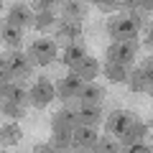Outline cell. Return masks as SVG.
I'll return each instance as SVG.
<instances>
[{
    "mask_svg": "<svg viewBox=\"0 0 153 153\" xmlns=\"http://www.w3.org/2000/svg\"><path fill=\"white\" fill-rule=\"evenodd\" d=\"M133 120H135V115H133L130 110H115V112H110L107 120H105V130H107V135H112V138L120 140V138L125 135V130L133 125Z\"/></svg>",
    "mask_w": 153,
    "mask_h": 153,
    "instance_id": "cell-4",
    "label": "cell"
},
{
    "mask_svg": "<svg viewBox=\"0 0 153 153\" xmlns=\"http://www.w3.org/2000/svg\"><path fill=\"white\" fill-rule=\"evenodd\" d=\"M8 66H10L13 76H28L31 74V66H33V59L31 54H26V51H10V56H8Z\"/></svg>",
    "mask_w": 153,
    "mask_h": 153,
    "instance_id": "cell-9",
    "label": "cell"
},
{
    "mask_svg": "<svg viewBox=\"0 0 153 153\" xmlns=\"http://www.w3.org/2000/svg\"><path fill=\"white\" fill-rule=\"evenodd\" d=\"M51 5H54L51 0H38V3H33V10L36 13H46V10H51Z\"/></svg>",
    "mask_w": 153,
    "mask_h": 153,
    "instance_id": "cell-30",
    "label": "cell"
},
{
    "mask_svg": "<svg viewBox=\"0 0 153 153\" xmlns=\"http://www.w3.org/2000/svg\"><path fill=\"white\" fill-rule=\"evenodd\" d=\"M31 59H33V64H41V66H46V64H51V61L56 59V51H59V46H56V38H49V36H41V38H36L31 44Z\"/></svg>",
    "mask_w": 153,
    "mask_h": 153,
    "instance_id": "cell-3",
    "label": "cell"
},
{
    "mask_svg": "<svg viewBox=\"0 0 153 153\" xmlns=\"http://www.w3.org/2000/svg\"><path fill=\"white\" fill-rule=\"evenodd\" d=\"M84 79L79 74H74V71H71V74H66L64 79H59V82H56V94H59L61 100H71V97H79V92H82L84 89Z\"/></svg>",
    "mask_w": 153,
    "mask_h": 153,
    "instance_id": "cell-7",
    "label": "cell"
},
{
    "mask_svg": "<svg viewBox=\"0 0 153 153\" xmlns=\"http://www.w3.org/2000/svg\"><path fill=\"white\" fill-rule=\"evenodd\" d=\"M74 112H76V120H79V125L97 128L100 123H102V107H100V105H79Z\"/></svg>",
    "mask_w": 153,
    "mask_h": 153,
    "instance_id": "cell-12",
    "label": "cell"
},
{
    "mask_svg": "<svg viewBox=\"0 0 153 153\" xmlns=\"http://www.w3.org/2000/svg\"><path fill=\"white\" fill-rule=\"evenodd\" d=\"M120 5H123V3H107V0H100V3H97V8H100V10H105V13H112V10H117Z\"/></svg>",
    "mask_w": 153,
    "mask_h": 153,
    "instance_id": "cell-29",
    "label": "cell"
},
{
    "mask_svg": "<svg viewBox=\"0 0 153 153\" xmlns=\"http://www.w3.org/2000/svg\"><path fill=\"white\" fill-rule=\"evenodd\" d=\"M87 56V46L82 44V41H74V44H69V46H64V54H61V61H64L66 66H71L74 69L79 61Z\"/></svg>",
    "mask_w": 153,
    "mask_h": 153,
    "instance_id": "cell-16",
    "label": "cell"
},
{
    "mask_svg": "<svg viewBox=\"0 0 153 153\" xmlns=\"http://www.w3.org/2000/svg\"><path fill=\"white\" fill-rule=\"evenodd\" d=\"M146 44H148V46H153V23H151V28H148V36H146Z\"/></svg>",
    "mask_w": 153,
    "mask_h": 153,
    "instance_id": "cell-33",
    "label": "cell"
},
{
    "mask_svg": "<svg viewBox=\"0 0 153 153\" xmlns=\"http://www.w3.org/2000/svg\"><path fill=\"white\" fill-rule=\"evenodd\" d=\"M33 153H56V151L51 148V143H38V146L33 148Z\"/></svg>",
    "mask_w": 153,
    "mask_h": 153,
    "instance_id": "cell-31",
    "label": "cell"
},
{
    "mask_svg": "<svg viewBox=\"0 0 153 153\" xmlns=\"http://www.w3.org/2000/svg\"><path fill=\"white\" fill-rule=\"evenodd\" d=\"M54 97H56V87L46 79V76H41V79L31 87V105L38 107V110H44Z\"/></svg>",
    "mask_w": 153,
    "mask_h": 153,
    "instance_id": "cell-6",
    "label": "cell"
},
{
    "mask_svg": "<svg viewBox=\"0 0 153 153\" xmlns=\"http://www.w3.org/2000/svg\"><path fill=\"white\" fill-rule=\"evenodd\" d=\"M74 146V130H54L51 133V148L56 153H69Z\"/></svg>",
    "mask_w": 153,
    "mask_h": 153,
    "instance_id": "cell-18",
    "label": "cell"
},
{
    "mask_svg": "<svg viewBox=\"0 0 153 153\" xmlns=\"http://www.w3.org/2000/svg\"><path fill=\"white\" fill-rule=\"evenodd\" d=\"M102 97H105V87H102V84H97V82H87L76 100H79L82 105H100V102H102Z\"/></svg>",
    "mask_w": 153,
    "mask_h": 153,
    "instance_id": "cell-17",
    "label": "cell"
},
{
    "mask_svg": "<svg viewBox=\"0 0 153 153\" xmlns=\"http://www.w3.org/2000/svg\"><path fill=\"white\" fill-rule=\"evenodd\" d=\"M100 138H102V135L97 133V128L79 125L74 130V148H79V151H94V146H97Z\"/></svg>",
    "mask_w": 153,
    "mask_h": 153,
    "instance_id": "cell-8",
    "label": "cell"
},
{
    "mask_svg": "<svg viewBox=\"0 0 153 153\" xmlns=\"http://www.w3.org/2000/svg\"><path fill=\"white\" fill-rule=\"evenodd\" d=\"M135 8H140V10H153V0H143V3H135Z\"/></svg>",
    "mask_w": 153,
    "mask_h": 153,
    "instance_id": "cell-32",
    "label": "cell"
},
{
    "mask_svg": "<svg viewBox=\"0 0 153 153\" xmlns=\"http://www.w3.org/2000/svg\"><path fill=\"white\" fill-rule=\"evenodd\" d=\"M79 120H76V112L69 107H61L59 112L51 117V130H76Z\"/></svg>",
    "mask_w": 153,
    "mask_h": 153,
    "instance_id": "cell-13",
    "label": "cell"
},
{
    "mask_svg": "<svg viewBox=\"0 0 153 153\" xmlns=\"http://www.w3.org/2000/svg\"><path fill=\"white\" fill-rule=\"evenodd\" d=\"M128 87H130V92H151V84H148V79H146V74H143L140 66H135V69L130 71Z\"/></svg>",
    "mask_w": 153,
    "mask_h": 153,
    "instance_id": "cell-21",
    "label": "cell"
},
{
    "mask_svg": "<svg viewBox=\"0 0 153 153\" xmlns=\"http://www.w3.org/2000/svg\"><path fill=\"white\" fill-rule=\"evenodd\" d=\"M102 71H105V76H107L110 82H128V76H130V69L128 66H123V64H110V61H105V66H102Z\"/></svg>",
    "mask_w": 153,
    "mask_h": 153,
    "instance_id": "cell-20",
    "label": "cell"
},
{
    "mask_svg": "<svg viewBox=\"0 0 153 153\" xmlns=\"http://www.w3.org/2000/svg\"><path fill=\"white\" fill-rule=\"evenodd\" d=\"M79 36H82V26H79V21H61L59 26H56V44H74V41H79Z\"/></svg>",
    "mask_w": 153,
    "mask_h": 153,
    "instance_id": "cell-10",
    "label": "cell"
},
{
    "mask_svg": "<svg viewBox=\"0 0 153 153\" xmlns=\"http://www.w3.org/2000/svg\"><path fill=\"white\" fill-rule=\"evenodd\" d=\"M138 41H112V44L107 46V51H105V56H107L110 64H123V66H130L133 59H135L138 54Z\"/></svg>",
    "mask_w": 153,
    "mask_h": 153,
    "instance_id": "cell-2",
    "label": "cell"
},
{
    "mask_svg": "<svg viewBox=\"0 0 153 153\" xmlns=\"http://www.w3.org/2000/svg\"><path fill=\"white\" fill-rule=\"evenodd\" d=\"M5 21L23 31V28H28V26L36 23V10H33V5H26V3H13Z\"/></svg>",
    "mask_w": 153,
    "mask_h": 153,
    "instance_id": "cell-5",
    "label": "cell"
},
{
    "mask_svg": "<svg viewBox=\"0 0 153 153\" xmlns=\"http://www.w3.org/2000/svg\"><path fill=\"white\" fill-rule=\"evenodd\" d=\"M0 36H3V44H5L10 51H18V49H21V44H23V31H21V28L10 26V23L5 21V23H3Z\"/></svg>",
    "mask_w": 153,
    "mask_h": 153,
    "instance_id": "cell-19",
    "label": "cell"
},
{
    "mask_svg": "<svg viewBox=\"0 0 153 153\" xmlns=\"http://www.w3.org/2000/svg\"><path fill=\"white\" fill-rule=\"evenodd\" d=\"M140 69H143V74H146L148 84H151V89H153V56H148V59L143 61V64H140Z\"/></svg>",
    "mask_w": 153,
    "mask_h": 153,
    "instance_id": "cell-27",
    "label": "cell"
},
{
    "mask_svg": "<svg viewBox=\"0 0 153 153\" xmlns=\"http://www.w3.org/2000/svg\"><path fill=\"white\" fill-rule=\"evenodd\" d=\"M71 71H74V74H79L84 82H94V76H97L102 69H100V61L94 59V56H89V54H87V56H84V59L79 61V64H76Z\"/></svg>",
    "mask_w": 153,
    "mask_h": 153,
    "instance_id": "cell-15",
    "label": "cell"
},
{
    "mask_svg": "<svg viewBox=\"0 0 153 153\" xmlns=\"http://www.w3.org/2000/svg\"><path fill=\"white\" fill-rule=\"evenodd\" d=\"M148 135V125L140 120V117H135L133 120V125L125 130V135L120 138V146H133V143H143Z\"/></svg>",
    "mask_w": 153,
    "mask_h": 153,
    "instance_id": "cell-14",
    "label": "cell"
},
{
    "mask_svg": "<svg viewBox=\"0 0 153 153\" xmlns=\"http://www.w3.org/2000/svg\"><path fill=\"white\" fill-rule=\"evenodd\" d=\"M0 140H3V146H16L18 140H21V128L18 125H10V123H5L3 125V130H0Z\"/></svg>",
    "mask_w": 153,
    "mask_h": 153,
    "instance_id": "cell-23",
    "label": "cell"
},
{
    "mask_svg": "<svg viewBox=\"0 0 153 153\" xmlns=\"http://www.w3.org/2000/svg\"><path fill=\"white\" fill-rule=\"evenodd\" d=\"M3 100H8V102L13 105H21V107H26L28 102H31V89L23 87L21 82H10L3 87Z\"/></svg>",
    "mask_w": 153,
    "mask_h": 153,
    "instance_id": "cell-11",
    "label": "cell"
},
{
    "mask_svg": "<svg viewBox=\"0 0 153 153\" xmlns=\"http://www.w3.org/2000/svg\"><path fill=\"white\" fill-rule=\"evenodd\" d=\"M107 33L112 41H138L140 16L138 13H117L107 21Z\"/></svg>",
    "mask_w": 153,
    "mask_h": 153,
    "instance_id": "cell-1",
    "label": "cell"
},
{
    "mask_svg": "<svg viewBox=\"0 0 153 153\" xmlns=\"http://www.w3.org/2000/svg\"><path fill=\"white\" fill-rule=\"evenodd\" d=\"M54 13L46 10V13H36V23H33V28H38V31H46L49 26H54Z\"/></svg>",
    "mask_w": 153,
    "mask_h": 153,
    "instance_id": "cell-25",
    "label": "cell"
},
{
    "mask_svg": "<svg viewBox=\"0 0 153 153\" xmlns=\"http://www.w3.org/2000/svg\"><path fill=\"white\" fill-rule=\"evenodd\" d=\"M61 10H64L66 21H79V18H84V13H87V5H84V3H64Z\"/></svg>",
    "mask_w": 153,
    "mask_h": 153,
    "instance_id": "cell-24",
    "label": "cell"
},
{
    "mask_svg": "<svg viewBox=\"0 0 153 153\" xmlns=\"http://www.w3.org/2000/svg\"><path fill=\"white\" fill-rule=\"evenodd\" d=\"M120 140L117 138H112V135H102L97 140V146H94V151L92 153H120Z\"/></svg>",
    "mask_w": 153,
    "mask_h": 153,
    "instance_id": "cell-22",
    "label": "cell"
},
{
    "mask_svg": "<svg viewBox=\"0 0 153 153\" xmlns=\"http://www.w3.org/2000/svg\"><path fill=\"white\" fill-rule=\"evenodd\" d=\"M0 79H3V87L13 82V71H10V66H8L5 59H3V64H0Z\"/></svg>",
    "mask_w": 153,
    "mask_h": 153,
    "instance_id": "cell-28",
    "label": "cell"
},
{
    "mask_svg": "<svg viewBox=\"0 0 153 153\" xmlns=\"http://www.w3.org/2000/svg\"><path fill=\"white\" fill-rule=\"evenodd\" d=\"M69 153H71V151H69Z\"/></svg>",
    "mask_w": 153,
    "mask_h": 153,
    "instance_id": "cell-36",
    "label": "cell"
},
{
    "mask_svg": "<svg viewBox=\"0 0 153 153\" xmlns=\"http://www.w3.org/2000/svg\"><path fill=\"white\" fill-rule=\"evenodd\" d=\"M148 94H153V89H151V92H148Z\"/></svg>",
    "mask_w": 153,
    "mask_h": 153,
    "instance_id": "cell-34",
    "label": "cell"
},
{
    "mask_svg": "<svg viewBox=\"0 0 153 153\" xmlns=\"http://www.w3.org/2000/svg\"><path fill=\"white\" fill-rule=\"evenodd\" d=\"M148 135H153V133H148Z\"/></svg>",
    "mask_w": 153,
    "mask_h": 153,
    "instance_id": "cell-35",
    "label": "cell"
},
{
    "mask_svg": "<svg viewBox=\"0 0 153 153\" xmlns=\"http://www.w3.org/2000/svg\"><path fill=\"white\" fill-rule=\"evenodd\" d=\"M3 115H8V117H13V120H18V117H23V107L21 105H13V102H8V100H3Z\"/></svg>",
    "mask_w": 153,
    "mask_h": 153,
    "instance_id": "cell-26",
    "label": "cell"
}]
</instances>
